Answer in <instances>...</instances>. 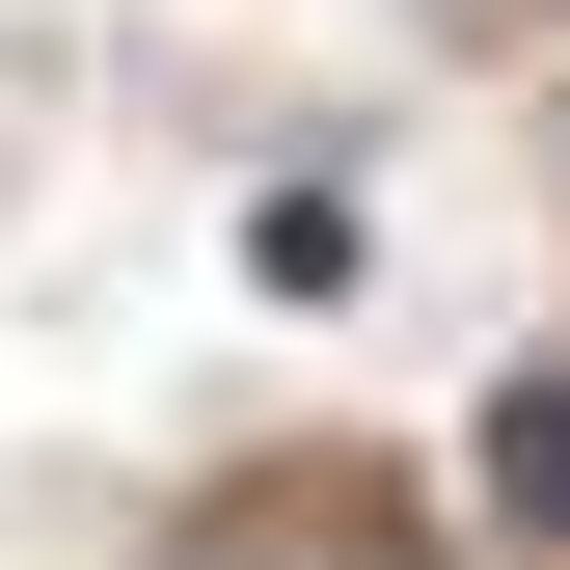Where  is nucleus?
<instances>
[{"label":"nucleus","instance_id":"obj_1","mask_svg":"<svg viewBox=\"0 0 570 570\" xmlns=\"http://www.w3.org/2000/svg\"><path fill=\"white\" fill-rule=\"evenodd\" d=\"M489 489H517V517H570V381H517V407H489Z\"/></svg>","mask_w":570,"mask_h":570}]
</instances>
